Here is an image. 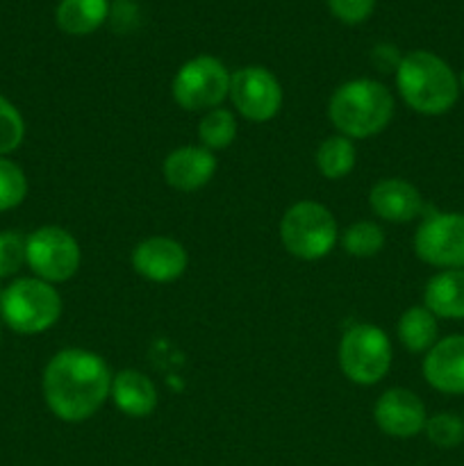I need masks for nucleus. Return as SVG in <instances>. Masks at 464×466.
Returning a JSON list of instances; mask_svg holds the SVG:
<instances>
[{
    "label": "nucleus",
    "mask_w": 464,
    "mask_h": 466,
    "mask_svg": "<svg viewBox=\"0 0 464 466\" xmlns=\"http://www.w3.org/2000/svg\"><path fill=\"white\" fill-rule=\"evenodd\" d=\"M112 371L98 353L64 349L48 360L41 378L44 400L64 423H82L94 417L112 390Z\"/></svg>",
    "instance_id": "obj_1"
},
{
    "label": "nucleus",
    "mask_w": 464,
    "mask_h": 466,
    "mask_svg": "<svg viewBox=\"0 0 464 466\" xmlns=\"http://www.w3.org/2000/svg\"><path fill=\"white\" fill-rule=\"evenodd\" d=\"M396 89L409 109L423 116L450 112L459 98V80L449 62L430 50H412L396 66Z\"/></svg>",
    "instance_id": "obj_2"
},
{
    "label": "nucleus",
    "mask_w": 464,
    "mask_h": 466,
    "mask_svg": "<svg viewBox=\"0 0 464 466\" xmlns=\"http://www.w3.org/2000/svg\"><path fill=\"white\" fill-rule=\"evenodd\" d=\"M394 94L371 77L348 80L335 89L328 103V116L337 135L368 139L385 130L394 118Z\"/></svg>",
    "instance_id": "obj_3"
},
{
    "label": "nucleus",
    "mask_w": 464,
    "mask_h": 466,
    "mask_svg": "<svg viewBox=\"0 0 464 466\" xmlns=\"http://www.w3.org/2000/svg\"><path fill=\"white\" fill-rule=\"evenodd\" d=\"M62 317V296L39 278H16L3 289L0 319L18 335H41Z\"/></svg>",
    "instance_id": "obj_4"
},
{
    "label": "nucleus",
    "mask_w": 464,
    "mask_h": 466,
    "mask_svg": "<svg viewBox=\"0 0 464 466\" xmlns=\"http://www.w3.org/2000/svg\"><path fill=\"white\" fill-rule=\"evenodd\" d=\"M280 241L287 253L303 262L328 258L339 241L337 218L317 200H298L280 218Z\"/></svg>",
    "instance_id": "obj_5"
},
{
    "label": "nucleus",
    "mask_w": 464,
    "mask_h": 466,
    "mask_svg": "<svg viewBox=\"0 0 464 466\" xmlns=\"http://www.w3.org/2000/svg\"><path fill=\"white\" fill-rule=\"evenodd\" d=\"M339 369L353 385L373 387L389 373L394 349L382 328L355 323L341 335Z\"/></svg>",
    "instance_id": "obj_6"
},
{
    "label": "nucleus",
    "mask_w": 464,
    "mask_h": 466,
    "mask_svg": "<svg viewBox=\"0 0 464 466\" xmlns=\"http://www.w3.org/2000/svg\"><path fill=\"white\" fill-rule=\"evenodd\" d=\"M232 73L212 55H196L177 68L171 82V96L185 112H209L221 107L230 96Z\"/></svg>",
    "instance_id": "obj_7"
},
{
    "label": "nucleus",
    "mask_w": 464,
    "mask_h": 466,
    "mask_svg": "<svg viewBox=\"0 0 464 466\" xmlns=\"http://www.w3.org/2000/svg\"><path fill=\"white\" fill-rule=\"evenodd\" d=\"M80 262V244L64 228L41 226L25 237V267L39 280L50 285L71 280Z\"/></svg>",
    "instance_id": "obj_8"
},
{
    "label": "nucleus",
    "mask_w": 464,
    "mask_h": 466,
    "mask_svg": "<svg viewBox=\"0 0 464 466\" xmlns=\"http://www.w3.org/2000/svg\"><path fill=\"white\" fill-rule=\"evenodd\" d=\"M414 253L441 271L464 268V214L435 212L423 218L414 235Z\"/></svg>",
    "instance_id": "obj_9"
},
{
    "label": "nucleus",
    "mask_w": 464,
    "mask_h": 466,
    "mask_svg": "<svg viewBox=\"0 0 464 466\" xmlns=\"http://www.w3.org/2000/svg\"><path fill=\"white\" fill-rule=\"evenodd\" d=\"M230 103L237 114L253 123H267L277 116L285 103L280 80L264 66H244L232 73Z\"/></svg>",
    "instance_id": "obj_10"
},
{
    "label": "nucleus",
    "mask_w": 464,
    "mask_h": 466,
    "mask_svg": "<svg viewBox=\"0 0 464 466\" xmlns=\"http://www.w3.org/2000/svg\"><path fill=\"white\" fill-rule=\"evenodd\" d=\"M376 426L394 440H412L426 428L428 412L423 400L405 387L387 390L373 405Z\"/></svg>",
    "instance_id": "obj_11"
},
{
    "label": "nucleus",
    "mask_w": 464,
    "mask_h": 466,
    "mask_svg": "<svg viewBox=\"0 0 464 466\" xmlns=\"http://www.w3.org/2000/svg\"><path fill=\"white\" fill-rule=\"evenodd\" d=\"M132 268L139 273L141 278L150 282H176L182 278L189 264V255H187L185 246L173 237L153 235L146 237L144 241L135 246L132 250Z\"/></svg>",
    "instance_id": "obj_12"
},
{
    "label": "nucleus",
    "mask_w": 464,
    "mask_h": 466,
    "mask_svg": "<svg viewBox=\"0 0 464 466\" xmlns=\"http://www.w3.org/2000/svg\"><path fill=\"white\" fill-rule=\"evenodd\" d=\"M423 378L441 394H464V335L437 339L423 358Z\"/></svg>",
    "instance_id": "obj_13"
},
{
    "label": "nucleus",
    "mask_w": 464,
    "mask_h": 466,
    "mask_svg": "<svg viewBox=\"0 0 464 466\" xmlns=\"http://www.w3.org/2000/svg\"><path fill=\"white\" fill-rule=\"evenodd\" d=\"M164 180L177 191H198L217 173V157L203 146H180L162 164Z\"/></svg>",
    "instance_id": "obj_14"
},
{
    "label": "nucleus",
    "mask_w": 464,
    "mask_h": 466,
    "mask_svg": "<svg viewBox=\"0 0 464 466\" xmlns=\"http://www.w3.org/2000/svg\"><path fill=\"white\" fill-rule=\"evenodd\" d=\"M368 205L378 218L389 223H409L423 212L421 191L403 177H385L368 191Z\"/></svg>",
    "instance_id": "obj_15"
},
{
    "label": "nucleus",
    "mask_w": 464,
    "mask_h": 466,
    "mask_svg": "<svg viewBox=\"0 0 464 466\" xmlns=\"http://www.w3.org/2000/svg\"><path fill=\"white\" fill-rule=\"evenodd\" d=\"M109 399L114 400L118 412L130 419H146L157 410V387L146 373L126 369L114 373Z\"/></svg>",
    "instance_id": "obj_16"
},
{
    "label": "nucleus",
    "mask_w": 464,
    "mask_h": 466,
    "mask_svg": "<svg viewBox=\"0 0 464 466\" xmlns=\"http://www.w3.org/2000/svg\"><path fill=\"white\" fill-rule=\"evenodd\" d=\"M423 305L437 319H464V268L435 273L423 289Z\"/></svg>",
    "instance_id": "obj_17"
},
{
    "label": "nucleus",
    "mask_w": 464,
    "mask_h": 466,
    "mask_svg": "<svg viewBox=\"0 0 464 466\" xmlns=\"http://www.w3.org/2000/svg\"><path fill=\"white\" fill-rule=\"evenodd\" d=\"M109 14V0H59L55 21L66 35L86 36L103 27Z\"/></svg>",
    "instance_id": "obj_18"
},
{
    "label": "nucleus",
    "mask_w": 464,
    "mask_h": 466,
    "mask_svg": "<svg viewBox=\"0 0 464 466\" xmlns=\"http://www.w3.org/2000/svg\"><path fill=\"white\" fill-rule=\"evenodd\" d=\"M396 328H398L400 344L409 353H428L437 344V335H439L437 317L426 305H414L405 309Z\"/></svg>",
    "instance_id": "obj_19"
},
{
    "label": "nucleus",
    "mask_w": 464,
    "mask_h": 466,
    "mask_svg": "<svg viewBox=\"0 0 464 466\" xmlns=\"http://www.w3.org/2000/svg\"><path fill=\"white\" fill-rule=\"evenodd\" d=\"M317 168L326 180H341L358 164L355 141L344 135H332L317 148Z\"/></svg>",
    "instance_id": "obj_20"
},
{
    "label": "nucleus",
    "mask_w": 464,
    "mask_h": 466,
    "mask_svg": "<svg viewBox=\"0 0 464 466\" xmlns=\"http://www.w3.org/2000/svg\"><path fill=\"white\" fill-rule=\"evenodd\" d=\"M198 139L200 146L212 153L226 150L227 146L235 144L237 139V116L227 107H214L203 114L198 123Z\"/></svg>",
    "instance_id": "obj_21"
},
{
    "label": "nucleus",
    "mask_w": 464,
    "mask_h": 466,
    "mask_svg": "<svg viewBox=\"0 0 464 466\" xmlns=\"http://www.w3.org/2000/svg\"><path fill=\"white\" fill-rule=\"evenodd\" d=\"M341 246L350 258H373L385 248V230L376 221H355L341 235Z\"/></svg>",
    "instance_id": "obj_22"
},
{
    "label": "nucleus",
    "mask_w": 464,
    "mask_h": 466,
    "mask_svg": "<svg viewBox=\"0 0 464 466\" xmlns=\"http://www.w3.org/2000/svg\"><path fill=\"white\" fill-rule=\"evenodd\" d=\"M27 176L16 162L0 157V212L16 209L27 198Z\"/></svg>",
    "instance_id": "obj_23"
},
{
    "label": "nucleus",
    "mask_w": 464,
    "mask_h": 466,
    "mask_svg": "<svg viewBox=\"0 0 464 466\" xmlns=\"http://www.w3.org/2000/svg\"><path fill=\"white\" fill-rule=\"evenodd\" d=\"M423 432L437 449H458L464 441V419L453 412H437L428 417Z\"/></svg>",
    "instance_id": "obj_24"
},
{
    "label": "nucleus",
    "mask_w": 464,
    "mask_h": 466,
    "mask_svg": "<svg viewBox=\"0 0 464 466\" xmlns=\"http://www.w3.org/2000/svg\"><path fill=\"white\" fill-rule=\"evenodd\" d=\"M25 139V121L16 105L0 96V157H7L21 148Z\"/></svg>",
    "instance_id": "obj_25"
},
{
    "label": "nucleus",
    "mask_w": 464,
    "mask_h": 466,
    "mask_svg": "<svg viewBox=\"0 0 464 466\" xmlns=\"http://www.w3.org/2000/svg\"><path fill=\"white\" fill-rule=\"evenodd\" d=\"M25 267V237L16 230L0 232V280L14 278Z\"/></svg>",
    "instance_id": "obj_26"
},
{
    "label": "nucleus",
    "mask_w": 464,
    "mask_h": 466,
    "mask_svg": "<svg viewBox=\"0 0 464 466\" xmlns=\"http://www.w3.org/2000/svg\"><path fill=\"white\" fill-rule=\"evenodd\" d=\"M326 3L337 21L346 23V25H359L371 16L378 0H326Z\"/></svg>",
    "instance_id": "obj_27"
},
{
    "label": "nucleus",
    "mask_w": 464,
    "mask_h": 466,
    "mask_svg": "<svg viewBox=\"0 0 464 466\" xmlns=\"http://www.w3.org/2000/svg\"><path fill=\"white\" fill-rule=\"evenodd\" d=\"M458 80H459V91H464V71L459 73V77H458Z\"/></svg>",
    "instance_id": "obj_28"
},
{
    "label": "nucleus",
    "mask_w": 464,
    "mask_h": 466,
    "mask_svg": "<svg viewBox=\"0 0 464 466\" xmlns=\"http://www.w3.org/2000/svg\"><path fill=\"white\" fill-rule=\"evenodd\" d=\"M3 289H5V287H3V280H0V299H3Z\"/></svg>",
    "instance_id": "obj_29"
},
{
    "label": "nucleus",
    "mask_w": 464,
    "mask_h": 466,
    "mask_svg": "<svg viewBox=\"0 0 464 466\" xmlns=\"http://www.w3.org/2000/svg\"><path fill=\"white\" fill-rule=\"evenodd\" d=\"M0 335H3V326H0Z\"/></svg>",
    "instance_id": "obj_30"
},
{
    "label": "nucleus",
    "mask_w": 464,
    "mask_h": 466,
    "mask_svg": "<svg viewBox=\"0 0 464 466\" xmlns=\"http://www.w3.org/2000/svg\"><path fill=\"white\" fill-rule=\"evenodd\" d=\"M118 3H127V0H118Z\"/></svg>",
    "instance_id": "obj_31"
}]
</instances>
